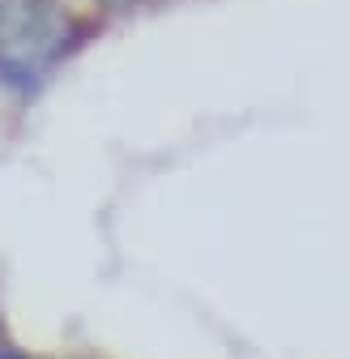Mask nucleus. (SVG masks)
Listing matches in <instances>:
<instances>
[{
    "instance_id": "f257e3e1",
    "label": "nucleus",
    "mask_w": 350,
    "mask_h": 359,
    "mask_svg": "<svg viewBox=\"0 0 350 359\" xmlns=\"http://www.w3.org/2000/svg\"><path fill=\"white\" fill-rule=\"evenodd\" d=\"M69 48V18L56 0H0V81L34 86Z\"/></svg>"
},
{
    "instance_id": "7ed1b4c3",
    "label": "nucleus",
    "mask_w": 350,
    "mask_h": 359,
    "mask_svg": "<svg viewBox=\"0 0 350 359\" xmlns=\"http://www.w3.org/2000/svg\"><path fill=\"white\" fill-rule=\"evenodd\" d=\"M0 359H22V355H13V351H0Z\"/></svg>"
},
{
    "instance_id": "f03ea898",
    "label": "nucleus",
    "mask_w": 350,
    "mask_h": 359,
    "mask_svg": "<svg viewBox=\"0 0 350 359\" xmlns=\"http://www.w3.org/2000/svg\"><path fill=\"white\" fill-rule=\"evenodd\" d=\"M107 5H115V9H128V5H150V0H107Z\"/></svg>"
}]
</instances>
